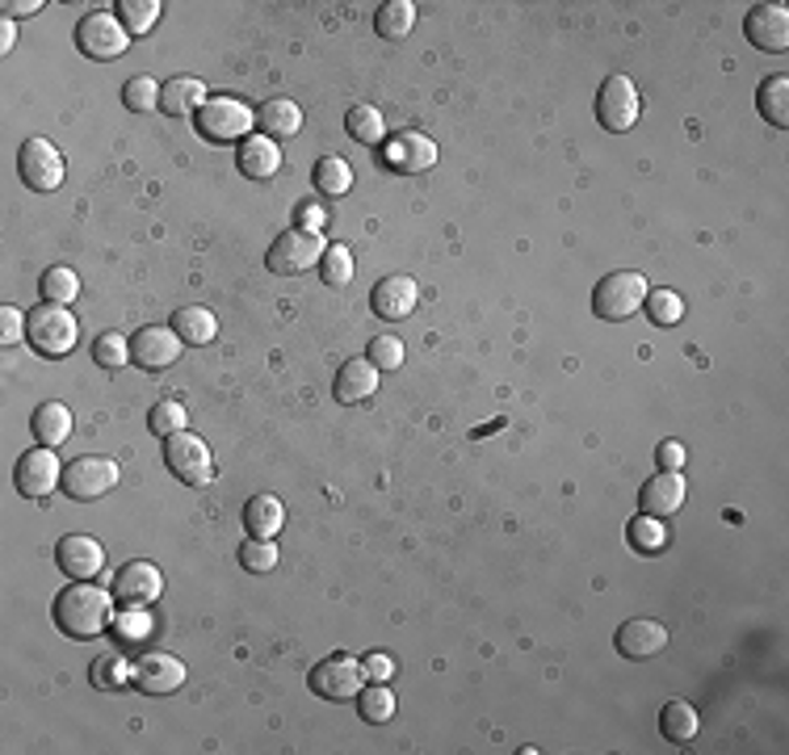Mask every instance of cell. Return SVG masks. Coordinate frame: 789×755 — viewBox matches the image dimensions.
Instances as JSON below:
<instances>
[{"mask_svg": "<svg viewBox=\"0 0 789 755\" xmlns=\"http://www.w3.org/2000/svg\"><path fill=\"white\" fill-rule=\"evenodd\" d=\"M109 621H113V592L97 588L93 579H76L55 600V625L76 643H93L97 634H106Z\"/></svg>", "mask_w": 789, "mask_h": 755, "instance_id": "6da1fadb", "label": "cell"}, {"mask_svg": "<svg viewBox=\"0 0 789 755\" xmlns=\"http://www.w3.org/2000/svg\"><path fill=\"white\" fill-rule=\"evenodd\" d=\"M76 336H81V324H76V315L68 307L43 302V307L26 311V340L34 345V352L68 357V352L76 349Z\"/></svg>", "mask_w": 789, "mask_h": 755, "instance_id": "7a4b0ae2", "label": "cell"}, {"mask_svg": "<svg viewBox=\"0 0 789 755\" xmlns=\"http://www.w3.org/2000/svg\"><path fill=\"white\" fill-rule=\"evenodd\" d=\"M256 122V109H248L240 97H206V106L193 113V127L206 143H244Z\"/></svg>", "mask_w": 789, "mask_h": 755, "instance_id": "3957f363", "label": "cell"}, {"mask_svg": "<svg viewBox=\"0 0 789 755\" xmlns=\"http://www.w3.org/2000/svg\"><path fill=\"white\" fill-rule=\"evenodd\" d=\"M647 302V277L634 269H618L609 277H600L593 290V311L609 324H622L630 315H638Z\"/></svg>", "mask_w": 789, "mask_h": 755, "instance_id": "277c9868", "label": "cell"}, {"mask_svg": "<svg viewBox=\"0 0 789 755\" xmlns=\"http://www.w3.org/2000/svg\"><path fill=\"white\" fill-rule=\"evenodd\" d=\"M164 466L181 479L186 487H206L215 479V458H211V445L198 436V432H172L164 436Z\"/></svg>", "mask_w": 789, "mask_h": 755, "instance_id": "5b68a950", "label": "cell"}, {"mask_svg": "<svg viewBox=\"0 0 789 755\" xmlns=\"http://www.w3.org/2000/svg\"><path fill=\"white\" fill-rule=\"evenodd\" d=\"M324 252H327V243L320 240V231H299V227H290V231H282V236L270 243L265 265H270V273H277V277H302V273L315 269V265L324 261Z\"/></svg>", "mask_w": 789, "mask_h": 755, "instance_id": "8992f818", "label": "cell"}, {"mask_svg": "<svg viewBox=\"0 0 789 755\" xmlns=\"http://www.w3.org/2000/svg\"><path fill=\"white\" fill-rule=\"evenodd\" d=\"M63 495L68 500H81V504H93L101 500L106 491L118 487V462L101 458V454H81L76 462L63 466Z\"/></svg>", "mask_w": 789, "mask_h": 755, "instance_id": "52a82bcc", "label": "cell"}, {"mask_svg": "<svg viewBox=\"0 0 789 755\" xmlns=\"http://www.w3.org/2000/svg\"><path fill=\"white\" fill-rule=\"evenodd\" d=\"M361 680L366 675V663L354 659V655H327L311 668V693L324 697V702H354L361 693Z\"/></svg>", "mask_w": 789, "mask_h": 755, "instance_id": "ba28073f", "label": "cell"}, {"mask_svg": "<svg viewBox=\"0 0 789 755\" xmlns=\"http://www.w3.org/2000/svg\"><path fill=\"white\" fill-rule=\"evenodd\" d=\"M638 113H643V101H638V88L630 76H609V81L600 84L597 93V118L605 131H613V135H626L630 127L638 122Z\"/></svg>", "mask_w": 789, "mask_h": 755, "instance_id": "9c48e42d", "label": "cell"}, {"mask_svg": "<svg viewBox=\"0 0 789 755\" xmlns=\"http://www.w3.org/2000/svg\"><path fill=\"white\" fill-rule=\"evenodd\" d=\"M17 172L34 193H55L63 185V156L51 139H26L22 152H17Z\"/></svg>", "mask_w": 789, "mask_h": 755, "instance_id": "30bf717a", "label": "cell"}, {"mask_svg": "<svg viewBox=\"0 0 789 755\" xmlns=\"http://www.w3.org/2000/svg\"><path fill=\"white\" fill-rule=\"evenodd\" d=\"M76 47L88 59H118L131 47V34L113 13H84L76 26Z\"/></svg>", "mask_w": 789, "mask_h": 755, "instance_id": "8fae6325", "label": "cell"}, {"mask_svg": "<svg viewBox=\"0 0 789 755\" xmlns=\"http://www.w3.org/2000/svg\"><path fill=\"white\" fill-rule=\"evenodd\" d=\"M382 164L391 172H404V177H420L437 164V143L420 131H399L382 143Z\"/></svg>", "mask_w": 789, "mask_h": 755, "instance_id": "7c38bea8", "label": "cell"}, {"mask_svg": "<svg viewBox=\"0 0 789 755\" xmlns=\"http://www.w3.org/2000/svg\"><path fill=\"white\" fill-rule=\"evenodd\" d=\"M181 349H186V340H181L172 327H160V324L139 327L135 336H131V361H135L139 370H152V374L177 365Z\"/></svg>", "mask_w": 789, "mask_h": 755, "instance_id": "4fadbf2b", "label": "cell"}, {"mask_svg": "<svg viewBox=\"0 0 789 755\" xmlns=\"http://www.w3.org/2000/svg\"><path fill=\"white\" fill-rule=\"evenodd\" d=\"M186 684V663L168 650H147L135 663V688L147 697H164V693H177Z\"/></svg>", "mask_w": 789, "mask_h": 755, "instance_id": "5bb4252c", "label": "cell"}, {"mask_svg": "<svg viewBox=\"0 0 789 755\" xmlns=\"http://www.w3.org/2000/svg\"><path fill=\"white\" fill-rule=\"evenodd\" d=\"M743 34L756 51H786L789 47V9L786 4H756L743 17Z\"/></svg>", "mask_w": 789, "mask_h": 755, "instance_id": "9a60e30c", "label": "cell"}, {"mask_svg": "<svg viewBox=\"0 0 789 755\" xmlns=\"http://www.w3.org/2000/svg\"><path fill=\"white\" fill-rule=\"evenodd\" d=\"M59 483H63V470H59L55 450L38 445V450H26V454L17 458V491H22V495L43 500V495H51Z\"/></svg>", "mask_w": 789, "mask_h": 755, "instance_id": "2e32d148", "label": "cell"}, {"mask_svg": "<svg viewBox=\"0 0 789 755\" xmlns=\"http://www.w3.org/2000/svg\"><path fill=\"white\" fill-rule=\"evenodd\" d=\"M55 563L68 579H97L101 566H106V546L97 538H84V534H72V538L59 541L55 550Z\"/></svg>", "mask_w": 789, "mask_h": 755, "instance_id": "e0dca14e", "label": "cell"}, {"mask_svg": "<svg viewBox=\"0 0 789 755\" xmlns=\"http://www.w3.org/2000/svg\"><path fill=\"white\" fill-rule=\"evenodd\" d=\"M684 495H689V483L681 479V470H659V475L647 479L643 491H638V513L664 520V516L681 513Z\"/></svg>", "mask_w": 789, "mask_h": 755, "instance_id": "ac0fdd59", "label": "cell"}, {"mask_svg": "<svg viewBox=\"0 0 789 755\" xmlns=\"http://www.w3.org/2000/svg\"><path fill=\"white\" fill-rule=\"evenodd\" d=\"M416 302H420V286H416V277H408V273L382 277L379 286H374V295H370V307H374V315H382V320H408L411 311H416Z\"/></svg>", "mask_w": 789, "mask_h": 755, "instance_id": "d6986e66", "label": "cell"}, {"mask_svg": "<svg viewBox=\"0 0 789 755\" xmlns=\"http://www.w3.org/2000/svg\"><path fill=\"white\" fill-rule=\"evenodd\" d=\"M164 592V575L156 563H127L118 575H113V596L122 600V604H152L156 596Z\"/></svg>", "mask_w": 789, "mask_h": 755, "instance_id": "ffe728a7", "label": "cell"}, {"mask_svg": "<svg viewBox=\"0 0 789 755\" xmlns=\"http://www.w3.org/2000/svg\"><path fill=\"white\" fill-rule=\"evenodd\" d=\"M613 647L622 659H655L659 650L668 647V625H659L651 618H634L626 625H618Z\"/></svg>", "mask_w": 789, "mask_h": 755, "instance_id": "44dd1931", "label": "cell"}, {"mask_svg": "<svg viewBox=\"0 0 789 755\" xmlns=\"http://www.w3.org/2000/svg\"><path fill=\"white\" fill-rule=\"evenodd\" d=\"M379 391V365L370 357H349L340 370H336V382H332V395L336 404L354 407L361 399H370Z\"/></svg>", "mask_w": 789, "mask_h": 755, "instance_id": "7402d4cb", "label": "cell"}, {"mask_svg": "<svg viewBox=\"0 0 789 755\" xmlns=\"http://www.w3.org/2000/svg\"><path fill=\"white\" fill-rule=\"evenodd\" d=\"M236 168L244 172L248 181H270L282 168V147L273 143L270 135H248L240 147H236Z\"/></svg>", "mask_w": 789, "mask_h": 755, "instance_id": "603a6c76", "label": "cell"}, {"mask_svg": "<svg viewBox=\"0 0 789 755\" xmlns=\"http://www.w3.org/2000/svg\"><path fill=\"white\" fill-rule=\"evenodd\" d=\"M256 122H261V135H270L273 143L277 139H295L302 131V109L290 97H273V101L256 109Z\"/></svg>", "mask_w": 789, "mask_h": 755, "instance_id": "cb8c5ba5", "label": "cell"}, {"mask_svg": "<svg viewBox=\"0 0 789 755\" xmlns=\"http://www.w3.org/2000/svg\"><path fill=\"white\" fill-rule=\"evenodd\" d=\"M206 106V84L193 81V76H172L160 84V109L168 118H186Z\"/></svg>", "mask_w": 789, "mask_h": 755, "instance_id": "d4e9b609", "label": "cell"}, {"mask_svg": "<svg viewBox=\"0 0 789 755\" xmlns=\"http://www.w3.org/2000/svg\"><path fill=\"white\" fill-rule=\"evenodd\" d=\"M172 332L186 340V345H211L218 336V320L211 307H181V311H172Z\"/></svg>", "mask_w": 789, "mask_h": 755, "instance_id": "484cf974", "label": "cell"}, {"mask_svg": "<svg viewBox=\"0 0 789 755\" xmlns=\"http://www.w3.org/2000/svg\"><path fill=\"white\" fill-rule=\"evenodd\" d=\"M29 432H34L38 445L55 450V445H63L72 436V411L63 404H43L34 411V420H29Z\"/></svg>", "mask_w": 789, "mask_h": 755, "instance_id": "4316f807", "label": "cell"}, {"mask_svg": "<svg viewBox=\"0 0 789 755\" xmlns=\"http://www.w3.org/2000/svg\"><path fill=\"white\" fill-rule=\"evenodd\" d=\"M244 525L252 538H277V529L286 525V508L277 495H252L244 504Z\"/></svg>", "mask_w": 789, "mask_h": 755, "instance_id": "83f0119b", "label": "cell"}, {"mask_svg": "<svg viewBox=\"0 0 789 755\" xmlns=\"http://www.w3.org/2000/svg\"><path fill=\"white\" fill-rule=\"evenodd\" d=\"M756 109H761L773 127H789V76L786 72L764 76L761 88H756Z\"/></svg>", "mask_w": 789, "mask_h": 755, "instance_id": "f1b7e54d", "label": "cell"}, {"mask_svg": "<svg viewBox=\"0 0 789 755\" xmlns=\"http://www.w3.org/2000/svg\"><path fill=\"white\" fill-rule=\"evenodd\" d=\"M659 730H664L668 743H693L697 730H702V714L689 702H668L664 714H659Z\"/></svg>", "mask_w": 789, "mask_h": 755, "instance_id": "f546056e", "label": "cell"}, {"mask_svg": "<svg viewBox=\"0 0 789 755\" xmlns=\"http://www.w3.org/2000/svg\"><path fill=\"white\" fill-rule=\"evenodd\" d=\"M345 131H349L354 143H361V147H382V143H386V118H382V109L374 106H354L345 113Z\"/></svg>", "mask_w": 789, "mask_h": 755, "instance_id": "4dcf8cb0", "label": "cell"}, {"mask_svg": "<svg viewBox=\"0 0 789 755\" xmlns=\"http://www.w3.org/2000/svg\"><path fill=\"white\" fill-rule=\"evenodd\" d=\"M411 26H416V4H411V0H386L379 13H374V29H379V38H386V43L408 38Z\"/></svg>", "mask_w": 789, "mask_h": 755, "instance_id": "1f68e13d", "label": "cell"}, {"mask_svg": "<svg viewBox=\"0 0 789 755\" xmlns=\"http://www.w3.org/2000/svg\"><path fill=\"white\" fill-rule=\"evenodd\" d=\"M93 684L97 688H127V684H135V663L122 655V650H106V655H97L93 659Z\"/></svg>", "mask_w": 789, "mask_h": 755, "instance_id": "d6a6232c", "label": "cell"}, {"mask_svg": "<svg viewBox=\"0 0 789 755\" xmlns=\"http://www.w3.org/2000/svg\"><path fill=\"white\" fill-rule=\"evenodd\" d=\"M311 177H315V189L327 193V197H345V193L354 189V168H349L345 156H324V160H315Z\"/></svg>", "mask_w": 789, "mask_h": 755, "instance_id": "836d02e7", "label": "cell"}, {"mask_svg": "<svg viewBox=\"0 0 789 755\" xmlns=\"http://www.w3.org/2000/svg\"><path fill=\"white\" fill-rule=\"evenodd\" d=\"M38 290H43V302H59V307H68V302H76V298H81V277L68 269V265H51V269L38 277Z\"/></svg>", "mask_w": 789, "mask_h": 755, "instance_id": "e575fe53", "label": "cell"}, {"mask_svg": "<svg viewBox=\"0 0 789 755\" xmlns=\"http://www.w3.org/2000/svg\"><path fill=\"white\" fill-rule=\"evenodd\" d=\"M118 22L127 26L131 38L147 34V29L160 22V0H122V4H118Z\"/></svg>", "mask_w": 789, "mask_h": 755, "instance_id": "d590c367", "label": "cell"}, {"mask_svg": "<svg viewBox=\"0 0 789 755\" xmlns=\"http://www.w3.org/2000/svg\"><path fill=\"white\" fill-rule=\"evenodd\" d=\"M626 534H630V546H638L643 554H659V550H668V529H664V520H659V516H634Z\"/></svg>", "mask_w": 789, "mask_h": 755, "instance_id": "8d00e7d4", "label": "cell"}, {"mask_svg": "<svg viewBox=\"0 0 789 755\" xmlns=\"http://www.w3.org/2000/svg\"><path fill=\"white\" fill-rule=\"evenodd\" d=\"M647 315H651L655 327H677L684 320V302L677 290H647Z\"/></svg>", "mask_w": 789, "mask_h": 755, "instance_id": "74e56055", "label": "cell"}, {"mask_svg": "<svg viewBox=\"0 0 789 755\" xmlns=\"http://www.w3.org/2000/svg\"><path fill=\"white\" fill-rule=\"evenodd\" d=\"M357 702H361V718H366V722H374V727H382V722H391V718H395V693H391L386 684H370V688H361V693H357Z\"/></svg>", "mask_w": 789, "mask_h": 755, "instance_id": "f35d334b", "label": "cell"}, {"mask_svg": "<svg viewBox=\"0 0 789 755\" xmlns=\"http://www.w3.org/2000/svg\"><path fill=\"white\" fill-rule=\"evenodd\" d=\"M320 277L327 286H349L354 281V252L345 243H327L324 261H320Z\"/></svg>", "mask_w": 789, "mask_h": 755, "instance_id": "ab89813d", "label": "cell"}, {"mask_svg": "<svg viewBox=\"0 0 789 755\" xmlns=\"http://www.w3.org/2000/svg\"><path fill=\"white\" fill-rule=\"evenodd\" d=\"M93 361L106 365V370L127 365V361H131V340H127L122 332H101V336L93 340Z\"/></svg>", "mask_w": 789, "mask_h": 755, "instance_id": "60d3db41", "label": "cell"}, {"mask_svg": "<svg viewBox=\"0 0 789 755\" xmlns=\"http://www.w3.org/2000/svg\"><path fill=\"white\" fill-rule=\"evenodd\" d=\"M122 106L135 109V113L160 109V84H156V76H135V81H127V88H122Z\"/></svg>", "mask_w": 789, "mask_h": 755, "instance_id": "b9f144b4", "label": "cell"}, {"mask_svg": "<svg viewBox=\"0 0 789 755\" xmlns=\"http://www.w3.org/2000/svg\"><path fill=\"white\" fill-rule=\"evenodd\" d=\"M190 424V411L177 404V399H164V404L152 407V416H147V429L156 432V436H172V432H186Z\"/></svg>", "mask_w": 789, "mask_h": 755, "instance_id": "7bdbcfd3", "label": "cell"}, {"mask_svg": "<svg viewBox=\"0 0 789 755\" xmlns=\"http://www.w3.org/2000/svg\"><path fill=\"white\" fill-rule=\"evenodd\" d=\"M240 566L252 571V575L273 571V566H277V546H273V538H248L244 546H240Z\"/></svg>", "mask_w": 789, "mask_h": 755, "instance_id": "ee69618b", "label": "cell"}, {"mask_svg": "<svg viewBox=\"0 0 789 755\" xmlns=\"http://www.w3.org/2000/svg\"><path fill=\"white\" fill-rule=\"evenodd\" d=\"M113 630H118V643H122V647H135V643H143V638L152 634V618L143 613V604H131L127 613H118Z\"/></svg>", "mask_w": 789, "mask_h": 755, "instance_id": "f6af8a7d", "label": "cell"}, {"mask_svg": "<svg viewBox=\"0 0 789 755\" xmlns=\"http://www.w3.org/2000/svg\"><path fill=\"white\" fill-rule=\"evenodd\" d=\"M370 361L379 370H399L404 365V340L399 336H374L370 340Z\"/></svg>", "mask_w": 789, "mask_h": 755, "instance_id": "bcb514c9", "label": "cell"}, {"mask_svg": "<svg viewBox=\"0 0 789 755\" xmlns=\"http://www.w3.org/2000/svg\"><path fill=\"white\" fill-rule=\"evenodd\" d=\"M26 336V311L0 307V345H17Z\"/></svg>", "mask_w": 789, "mask_h": 755, "instance_id": "7dc6e473", "label": "cell"}, {"mask_svg": "<svg viewBox=\"0 0 789 755\" xmlns=\"http://www.w3.org/2000/svg\"><path fill=\"white\" fill-rule=\"evenodd\" d=\"M684 458H689V454H684L681 441H664V445L655 450V462H659V470H681Z\"/></svg>", "mask_w": 789, "mask_h": 755, "instance_id": "c3c4849f", "label": "cell"}, {"mask_svg": "<svg viewBox=\"0 0 789 755\" xmlns=\"http://www.w3.org/2000/svg\"><path fill=\"white\" fill-rule=\"evenodd\" d=\"M361 663H366V675H370L374 684H382V680H391V675H395V663H391V659H386L382 650H374V655H366Z\"/></svg>", "mask_w": 789, "mask_h": 755, "instance_id": "681fc988", "label": "cell"}, {"mask_svg": "<svg viewBox=\"0 0 789 755\" xmlns=\"http://www.w3.org/2000/svg\"><path fill=\"white\" fill-rule=\"evenodd\" d=\"M324 218H327V211H320V206L307 202V206H299V215H295V227H299V231H320Z\"/></svg>", "mask_w": 789, "mask_h": 755, "instance_id": "f907efd6", "label": "cell"}, {"mask_svg": "<svg viewBox=\"0 0 789 755\" xmlns=\"http://www.w3.org/2000/svg\"><path fill=\"white\" fill-rule=\"evenodd\" d=\"M0 9H4V17L13 22V17H29V13H38V9H43V0H4Z\"/></svg>", "mask_w": 789, "mask_h": 755, "instance_id": "816d5d0a", "label": "cell"}, {"mask_svg": "<svg viewBox=\"0 0 789 755\" xmlns=\"http://www.w3.org/2000/svg\"><path fill=\"white\" fill-rule=\"evenodd\" d=\"M13 43H17V29L4 17V26H0V51H13Z\"/></svg>", "mask_w": 789, "mask_h": 755, "instance_id": "f5cc1de1", "label": "cell"}]
</instances>
